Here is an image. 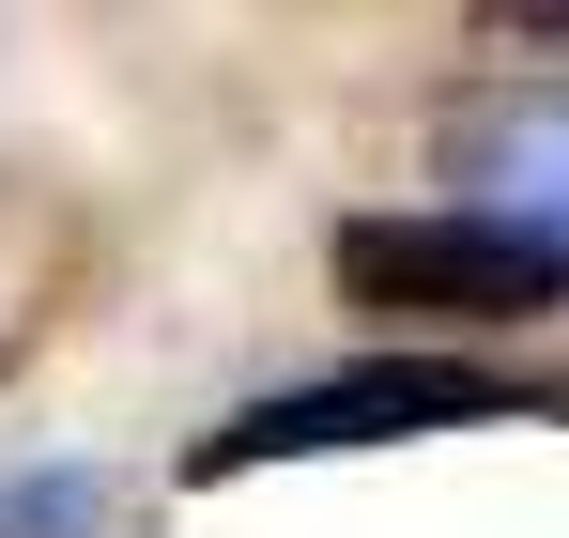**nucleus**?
Instances as JSON below:
<instances>
[{"mask_svg":"<svg viewBox=\"0 0 569 538\" xmlns=\"http://www.w3.org/2000/svg\"><path fill=\"white\" fill-rule=\"evenodd\" d=\"M339 292L385 308V323H523V308L569 292V262L539 231H508V216H355Z\"/></svg>","mask_w":569,"mask_h":538,"instance_id":"1","label":"nucleus"},{"mask_svg":"<svg viewBox=\"0 0 569 538\" xmlns=\"http://www.w3.org/2000/svg\"><path fill=\"white\" fill-rule=\"evenodd\" d=\"M492 416V369L462 355H385V369H339V385H292L262 416L200 431V477H247V461H308V447H385V431H462Z\"/></svg>","mask_w":569,"mask_h":538,"instance_id":"2","label":"nucleus"}]
</instances>
